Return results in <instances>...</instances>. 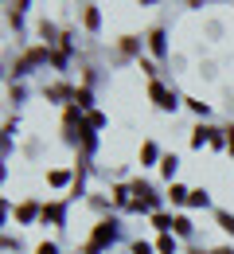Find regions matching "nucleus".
Segmentation results:
<instances>
[{"instance_id": "f257e3e1", "label": "nucleus", "mask_w": 234, "mask_h": 254, "mask_svg": "<svg viewBox=\"0 0 234 254\" xmlns=\"http://www.w3.org/2000/svg\"><path fill=\"white\" fill-rule=\"evenodd\" d=\"M105 239H113V227H109V223H105V227H98V235H94V247H101Z\"/></svg>"}, {"instance_id": "f03ea898", "label": "nucleus", "mask_w": 234, "mask_h": 254, "mask_svg": "<svg viewBox=\"0 0 234 254\" xmlns=\"http://www.w3.org/2000/svg\"><path fill=\"white\" fill-rule=\"evenodd\" d=\"M39 254H55V247H39Z\"/></svg>"}, {"instance_id": "7ed1b4c3", "label": "nucleus", "mask_w": 234, "mask_h": 254, "mask_svg": "<svg viewBox=\"0 0 234 254\" xmlns=\"http://www.w3.org/2000/svg\"><path fill=\"white\" fill-rule=\"evenodd\" d=\"M215 254H234V251H227V247H223V251H215Z\"/></svg>"}]
</instances>
